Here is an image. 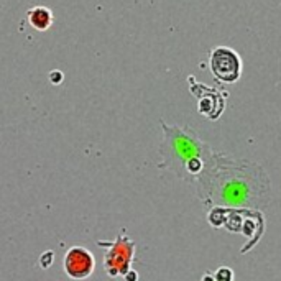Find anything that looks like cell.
Here are the masks:
<instances>
[{
	"label": "cell",
	"mask_w": 281,
	"mask_h": 281,
	"mask_svg": "<svg viewBox=\"0 0 281 281\" xmlns=\"http://www.w3.org/2000/svg\"><path fill=\"white\" fill-rule=\"evenodd\" d=\"M194 184L207 211L216 207L258 211L268 204L271 194V180L263 166L224 151H212Z\"/></svg>",
	"instance_id": "1"
},
{
	"label": "cell",
	"mask_w": 281,
	"mask_h": 281,
	"mask_svg": "<svg viewBox=\"0 0 281 281\" xmlns=\"http://www.w3.org/2000/svg\"><path fill=\"white\" fill-rule=\"evenodd\" d=\"M161 127L165 133L161 145V166L173 171L184 181L194 183L214 150L188 125L161 123Z\"/></svg>",
	"instance_id": "2"
},
{
	"label": "cell",
	"mask_w": 281,
	"mask_h": 281,
	"mask_svg": "<svg viewBox=\"0 0 281 281\" xmlns=\"http://www.w3.org/2000/svg\"><path fill=\"white\" fill-rule=\"evenodd\" d=\"M99 247H107L104 257V268L109 276H125L132 270V262L135 257V242L129 235H118L114 242H97Z\"/></svg>",
	"instance_id": "3"
},
{
	"label": "cell",
	"mask_w": 281,
	"mask_h": 281,
	"mask_svg": "<svg viewBox=\"0 0 281 281\" xmlns=\"http://www.w3.org/2000/svg\"><path fill=\"white\" fill-rule=\"evenodd\" d=\"M209 66L212 76L220 83L234 84L239 81L242 74V59L237 51L227 46H217L211 51Z\"/></svg>",
	"instance_id": "4"
},
{
	"label": "cell",
	"mask_w": 281,
	"mask_h": 281,
	"mask_svg": "<svg viewBox=\"0 0 281 281\" xmlns=\"http://www.w3.org/2000/svg\"><path fill=\"white\" fill-rule=\"evenodd\" d=\"M63 270L71 279H86L95 270V258L87 248L74 245L64 253Z\"/></svg>",
	"instance_id": "5"
},
{
	"label": "cell",
	"mask_w": 281,
	"mask_h": 281,
	"mask_svg": "<svg viewBox=\"0 0 281 281\" xmlns=\"http://www.w3.org/2000/svg\"><path fill=\"white\" fill-rule=\"evenodd\" d=\"M27 20L30 27L35 28L36 32H46V30H49V27L55 23V15L48 7L36 5L27 12Z\"/></svg>",
	"instance_id": "6"
},
{
	"label": "cell",
	"mask_w": 281,
	"mask_h": 281,
	"mask_svg": "<svg viewBox=\"0 0 281 281\" xmlns=\"http://www.w3.org/2000/svg\"><path fill=\"white\" fill-rule=\"evenodd\" d=\"M214 273V278L216 281H234V270L228 268V266H220Z\"/></svg>",
	"instance_id": "7"
},
{
	"label": "cell",
	"mask_w": 281,
	"mask_h": 281,
	"mask_svg": "<svg viewBox=\"0 0 281 281\" xmlns=\"http://www.w3.org/2000/svg\"><path fill=\"white\" fill-rule=\"evenodd\" d=\"M125 278V281H138V275H137V271H133V270H130L127 275L123 276Z\"/></svg>",
	"instance_id": "8"
},
{
	"label": "cell",
	"mask_w": 281,
	"mask_h": 281,
	"mask_svg": "<svg viewBox=\"0 0 281 281\" xmlns=\"http://www.w3.org/2000/svg\"><path fill=\"white\" fill-rule=\"evenodd\" d=\"M201 281H216V278H214V273H212V271L206 273V275L201 278Z\"/></svg>",
	"instance_id": "9"
}]
</instances>
